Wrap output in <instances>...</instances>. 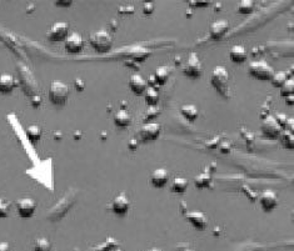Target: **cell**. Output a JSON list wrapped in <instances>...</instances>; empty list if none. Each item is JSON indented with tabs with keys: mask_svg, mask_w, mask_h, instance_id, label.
Masks as SVG:
<instances>
[{
	"mask_svg": "<svg viewBox=\"0 0 294 251\" xmlns=\"http://www.w3.org/2000/svg\"><path fill=\"white\" fill-rule=\"evenodd\" d=\"M262 134L266 139L268 140H277V139L281 138L282 133H283V129L279 126V124L277 123V120L274 119V116L269 115L262 123Z\"/></svg>",
	"mask_w": 294,
	"mask_h": 251,
	"instance_id": "6",
	"label": "cell"
},
{
	"mask_svg": "<svg viewBox=\"0 0 294 251\" xmlns=\"http://www.w3.org/2000/svg\"><path fill=\"white\" fill-rule=\"evenodd\" d=\"M188 184L189 181L186 177H174V180L172 181V191L176 192V194H183L188 187Z\"/></svg>",
	"mask_w": 294,
	"mask_h": 251,
	"instance_id": "23",
	"label": "cell"
},
{
	"mask_svg": "<svg viewBox=\"0 0 294 251\" xmlns=\"http://www.w3.org/2000/svg\"><path fill=\"white\" fill-rule=\"evenodd\" d=\"M0 251H10V245L6 241L0 243Z\"/></svg>",
	"mask_w": 294,
	"mask_h": 251,
	"instance_id": "33",
	"label": "cell"
},
{
	"mask_svg": "<svg viewBox=\"0 0 294 251\" xmlns=\"http://www.w3.org/2000/svg\"><path fill=\"white\" fill-rule=\"evenodd\" d=\"M281 143L284 148L287 149H293L294 148V135L292 131L288 130H283L281 135Z\"/></svg>",
	"mask_w": 294,
	"mask_h": 251,
	"instance_id": "25",
	"label": "cell"
},
{
	"mask_svg": "<svg viewBox=\"0 0 294 251\" xmlns=\"http://www.w3.org/2000/svg\"><path fill=\"white\" fill-rule=\"evenodd\" d=\"M154 11V4L153 3H145L144 6H143V13L145 15H150V14Z\"/></svg>",
	"mask_w": 294,
	"mask_h": 251,
	"instance_id": "32",
	"label": "cell"
},
{
	"mask_svg": "<svg viewBox=\"0 0 294 251\" xmlns=\"http://www.w3.org/2000/svg\"><path fill=\"white\" fill-rule=\"evenodd\" d=\"M183 74L191 79H198L203 75V64L196 53H191L183 67Z\"/></svg>",
	"mask_w": 294,
	"mask_h": 251,
	"instance_id": "5",
	"label": "cell"
},
{
	"mask_svg": "<svg viewBox=\"0 0 294 251\" xmlns=\"http://www.w3.org/2000/svg\"><path fill=\"white\" fill-rule=\"evenodd\" d=\"M36 210V203L31 197H21L16 201V211L23 219H30Z\"/></svg>",
	"mask_w": 294,
	"mask_h": 251,
	"instance_id": "9",
	"label": "cell"
},
{
	"mask_svg": "<svg viewBox=\"0 0 294 251\" xmlns=\"http://www.w3.org/2000/svg\"><path fill=\"white\" fill-rule=\"evenodd\" d=\"M259 204H261V208L264 211L271 213L278 206V196H277V194L273 190H264L261 194V197H259Z\"/></svg>",
	"mask_w": 294,
	"mask_h": 251,
	"instance_id": "12",
	"label": "cell"
},
{
	"mask_svg": "<svg viewBox=\"0 0 294 251\" xmlns=\"http://www.w3.org/2000/svg\"><path fill=\"white\" fill-rule=\"evenodd\" d=\"M129 87L135 95H143L148 87V83L140 74L135 73L129 79Z\"/></svg>",
	"mask_w": 294,
	"mask_h": 251,
	"instance_id": "16",
	"label": "cell"
},
{
	"mask_svg": "<svg viewBox=\"0 0 294 251\" xmlns=\"http://www.w3.org/2000/svg\"><path fill=\"white\" fill-rule=\"evenodd\" d=\"M254 10V1L252 0H242L238 5V13L243 15H248Z\"/></svg>",
	"mask_w": 294,
	"mask_h": 251,
	"instance_id": "27",
	"label": "cell"
},
{
	"mask_svg": "<svg viewBox=\"0 0 294 251\" xmlns=\"http://www.w3.org/2000/svg\"><path fill=\"white\" fill-rule=\"evenodd\" d=\"M152 251H160V250H157V249H154V250H152Z\"/></svg>",
	"mask_w": 294,
	"mask_h": 251,
	"instance_id": "36",
	"label": "cell"
},
{
	"mask_svg": "<svg viewBox=\"0 0 294 251\" xmlns=\"http://www.w3.org/2000/svg\"><path fill=\"white\" fill-rule=\"evenodd\" d=\"M10 211V204L5 199L0 197V218H6Z\"/></svg>",
	"mask_w": 294,
	"mask_h": 251,
	"instance_id": "31",
	"label": "cell"
},
{
	"mask_svg": "<svg viewBox=\"0 0 294 251\" xmlns=\"http://www.w3.org/2000/svg\"><path fill=\"white\" fill-rule=\"evenodd\" d=\"M169 77H171V69L165 65H162V67H158L154 72V82L157 83L159 86H163V85L167 84V82L169 80Z\"/></svg>",
	"mask_w": 294,
	"mask_h": 251,
	"instance_id": "20",
	"label": "cell"
},
{
	"mask_svg": "<svg viewBox=\"0 0 294 251\" xmlns=\"http://www.w3.org/2000/svg\"><path fill=\"white\" fill-rule=\"evenodd\" d=\"M168 181H169V172H168V170L163 169V167L154 170L152 175H150V184L154 187H157V189L164 187Z\"/></svg>",
	"mask_w": 294,
	"mask_h": 251,
	"instance_id": "15",
	"label": "cell"
},
{
	"mask_svg": "<svg viewBox=\"0 0 294 251\" xmlns=\"http://www.w3.org/2000/svg\"><path fill=\"white\" fill-rule=\"evenodd\" d=\"M284 99H286L288 105H293L294 104V95H292V96H288V97H284Z\"/></svg>",
	"mask_w": 294,
	"mask_h": 251,
	"instance_id": "34",
	"label": "cell"
},
{
	"mask_svg": "<svg viewBox=\"0 0 294 251\" xmlns=\"http://www.w3.org/2000/svg\"><path fill=\"white\" fill-rule=\"evenodd\" d=\"M113 120L115 126H118V128H128L132 124V115L125 109H120V110H118L114 114Z\"/></svg>",
	"mask_w": 294,
	"mask_h": 251,
	"instance_id": "18",
	"label": "cell"
},
{
	"mask_svg": "<svg viewBox=\"0 0 294 251\" xmlns=\"http://www.w3.org/2000/svg\"><path fill=\"white\" fill-rule=\"evenodd\" d=\"M110 209L115 215H125L130 209V200L127 196V194L125 192H120L119 195H116L113 199V201H111Z\"/></svg>",
	"mask_w": 294,
	"mask_h": 251,
	"instance_id": "8",
	"label": "cell"
},
{
	"mask_svg": "<svg viewBox=\"0 0 294 251\" xmlns=\"http://www.w3.org/2000/svg\"><path fill=\"white\" fill-rule=\"evenodd\" d=\"M68 36H69V24L65 21H58V23L53 24L47 34L48 40L54 41V43L65 41Z\"/></svg>",
	"mask_w": 294,
	"mask_h": 251,
	"instance_id": "7",
	"label": "cell"
},
{
	"mask_svg": "<svg viewBox=\"0 0 294 251\" xmlns=\"http://www.w3.org/2000/svg\"><path fill=\"white\" fill-rule=\"evenodd\" d=\"M70 95V89L65 83L54 80L49 87V100L54 105L62 106L68 101Z\"/></svg>",
	"mask_w": 294,
	"mask_h": 251,
	"instance_id": "3",
	"label": "cell"
},
{
	"mask_svg": "<svg viewBox=\"0 0 294 251\" xmlns=\"http://www.w3.org/2000/svg\"><path fill=\"white\" fill-rule=\"evenodd\" d=\"M113 251H115V250H113Z\"/></svg>",
	"mask_w": 294,
	"mask_h": 251,
	"instance_id": "37",
	"label": "cell"
},
{
	"mask_svg": "<svg viewBox=\"0 0 294 251\" xmlns=\"http://www.w3.org/2000/svg\"><path fill=\"white\" fill-rule=\"evenodd\" d=\"M186 218L196 230H205L208 226V219L200 211H189L186 214Z\"/></svg>",
	"mask_w": 294,
	"mask_h": 251,
	"instance_id": "14",
	"label": "cell"
},
{
	"mask_svg": "<svg viewBox=\"0 0 294 251\" xmlns=\"http://www.w3.org/2000/svg\"><path fill=\"white\" fill-rule=\"evenodd\" d=\"M288 80V78H287V74L284 72H278V73H274L273 78L271 79L272 84L274 85L276 87H279L281 89L282 85L284 84V83Z\"/></svg>",
	"mask_w": 294,
	"mask_h": 251,
	"instance_id": "29",
	"label": "cell"
},
{
	"mask_svg": "<svg viewBox=\"0 0 294 251\" xmlns=\"http://www.w3.org/2000/svg\"><path fill=\"white\" fill-rule=\"evenodd\" d=\"M115 246H116L115 241H114L111 238H109L108 240L103 244V245L98 246V248L94 249L93 251H113L114 249H115Z\"/></svg>",
	"mask_w": 294,
	"mask_h": 251,
	"instance_id": "30",
	"label": "cell"
},
{
	"mask_svg": "<svg viewBox=\"0 0 294 251\" xmlns=\"http://www.w3.org/2000/svg\"><path fill=\"white\" fill-rule=\"evenodd\" d=\"M144 100L149 106L157 105L158 101H159V91H158L157 87L148 86L144 91Z\"/></svg>",
	"mask_w": 294,
	"mask_h": 251,
	"instance_id": "22",
	"label": "cell"
},
{
	"mask_svg": "<svg viewBox=\"0 0 294 251\" xmlns=\"http://www.w3.org/2000/svg\"><path fill=\"white\" fill-rule=\"evenodd\" d=\"M34 251H52V244L47 238H39L34 243Z\"/></svg>",
	"mask_w": 294,
	"mask_h": 251,
	"instance_id": "26",
	"label": "cell"
},
{
	"mask_svg": "<svg viewBox=\"0 0 294 251\" xmlns=\"http://www.w3.org/2000/svg\"><path fill=\"white\" fill-rule=\"evenodd\" d=\"M181 114L183 115V118H186V120L193 123L198 118L199 111L196 109V106L193 105V104H186V105H183L181 108Z\"/></svg>",
	"mask_w": 294,
	"mask_h": 251,
	"instance_id": "21",
	"label": "cell"
},
{
	"mask_svg": "<svg viewBox=\"0 0 294 251\" xmlns=\"http://www.w3.org/2000/svg\"><path fill=\"white\" fill-rule=\"evenodd\" d=\"M281 95L283 97H288V96H292V95H294V80L292 79V78L287 80V82L282 85Z\"/></svg>",
	"mask_w": 294,
	"mask_h": 251,
	"instance_id": "28",
	"label": "cell"
},
{
	"mask_svg": "<svg viewBox=\"0 0 294 251\" xmlns=\"http://www.w3.org/2000/svg\"><path fill=\"white\" fill-rule=\"evenodd\" d=\"M26 138L33 144H36L41 139V129L38 125H29L25 130Z\"/></svg>",
	"mask_w": 294,
	"mask_h": 251,
	"instance_id": "24",
	"label": "cell"
},
{
	"mask_svg": "<svg viewBox=\"0 0 294 251\" xmlns=\"http://www.w3.org/2000/svg\"><path fill=\"white\" fill-rule=\"evenodd\" d=\"M16 82L13 75L1 74L0 75V92L1 94H9L15 87Z\"/></svg>",
	"mask_w": 294,
	"mask_h": 251,
	"instance_id": "19",
	"label": "cell"
},
{
	"mask_svg": "<svg viewBox=\"0 0 294 251\" xmlns=\"http://www.w3.org/2000/svg\"><path fill=\"white\" fill-rule=\"evenodd\" d=\"M229 58L233 63H237V64H240V63H244L248 58L247 49L243 45H233L229 50Z\"/></svg>",
	"mask_w": 294,
	"mask_h": 251,
	"instance_id": "17",
	"label": "cell"
},
{
	"mask_svg": "<svg viewBox=\"0 0 294 251\" xmlns=\"http://www.w3.org/2000/svg\"><path fill=\"white\" fill-rule=\"evenodd\" d=\"M183 251H194V250H192V249H184Z\"/></svg>",
	"mask_w": 294,
	"mask_h": 251,
	"instance_id": "35",
	"label": "cell"
},
{
	"mask_svg": "<svg viewBox=\"0 0 294 251\" xmlns=\"http://www.w3.org/2000/svg\"><path fill=\"white\" fill-rule=\"evenodd\" d=\"M250 77H253L257 80H263V82H271L274 75V69L266 62V60H256L249 64Z\"/></svg>",
	"mask_w": 294,
	"mask_h": 251,
	"instance_id": "4",
	"label": "cell"
},
{
	"mask_svg": "<svg viewBox=\"0 0 294 251\" xmlns=\"http://www.w3.org/2000/svg\"><path fill=\"white\" fill-rule=\"evenodd\" d=\"M228 30H229V23L227 20H217L209 28V35L213 40H220L224 38Z\"/></svg>",
	"mask_w": 294,
	"mask_h": 251,
	"instance_id": "13",
	"label": "cell"
},
{
	"mask_svg": "<svg viewBox=\"0 0 294 251\" xmlns=\"http://www.w3.org/2000/svg\"><path fill=\"white\" fill-rule=\"evenodd\" d=\"M64 48L70 54H79L83 50V48H84L83 36L79 33H77V31L69 34V36L64 41Z\"/></svg>",
	"mask_w": 294,
	"mask_h": 251,
	"instance_id": "11",
	"label": "cell"
},
{
	"mask_svg": "<svg viewBox=\"0 0 294 251\" xmlns=\"http://www.w3.org/2000/svg\"><path fill=\"white\" fill-rule=\"evenodd\" d=\"M89 43H91L92 48L96 50L97 53L100 54H105V53L110 52V49L113 48V36L109 31L105 29L96 31L93 35L89 38Z\"/></svg>",
	"mask_w": 294,
	"mask_h": 251,
	"instance_id": "1",
	"label": "cell"
},
{
	"mask_svg": "<svg viewBox=\"0 0 294 251\" xmlns=\"http://www.w3.org/2000/svg\"><path fill=\"white\" fill-rule=\"evenodd\" d=\"M162 126L158 123H145L139 130V138L142 141H154L159 138Z\"/></svg>",
	"mask_w": 294,
	"mask_h": 251,
	"instance_id": "10",
	"label": "cell"
},
{
	"mask_svg": "<svg viewBox=\"0 0 294 251\" xmlns=\"http://www.w3.org/2000/svg\"><path fill=\"white\" fill-rule=\"evenodd\" d=\"M229 73L224 67H215L210 77V84L220 95L227 97L229 90Z\"/></svg>",
	"mask_w": 294,
	"mask_h": 251,
	"instance_id": "2",
	"label": "cell"
}]
</instances>
